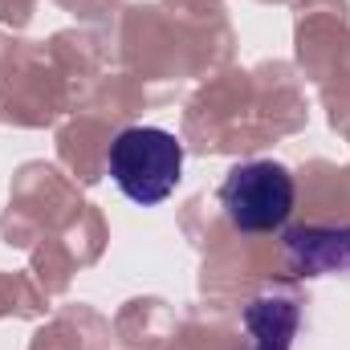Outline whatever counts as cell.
Returning a JSON list of instances; mask_svg holds the SVG:
<instances>
[{
    "label": "cell",
    "instance_id": "6da1fadb",
    "mask_svg": "<svg viewBox=\"0 0 350 350\" xmlns=\"http://www.w3.org/2000/svg\"><path fill=\"white\" fill-rule=\"evenodd\" d=\"M106 167L126 200L151 208L172 196L183 175V143L159 126H126L110 143Z\"/></svg>",
    "mask_w": 350,
    "mask_h": 350
},
{
    "label": "cell",
    "instance_id": "7a4b0ae2",
    "mask_svg": "<svg viewBox=\"0 0 350 350\" xmlns=\"http://www.w3.org/2000/svg\"><path fill=\"white\" fill-rule=\"evenodd\" d=\"M220 204L241 232H273L293 212V175L273 159L245 163L224 179Z\"/></svg>",
    "mask_w": 350,
    "mask_h": 350
}]
</instances>
